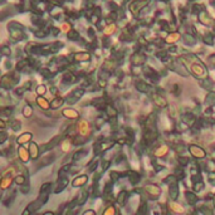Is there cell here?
Segmentation results:
<instances>
[{"label":"cell","instance_id":"cell-1","mask_svg":"<svg viewBox=\"0 0 215 215\" xmlns=\"http://www.w3.org/2000/svg\"><path fill=\"white\" fill-rule=\"evenodd\" d=\"M83 93H84V91H83L82 88H77V89L72 91V92L68 94V97H67V102H68V103H75V102L83 96Z\"/></svg>","mask_w":215,"mask_h":215},{"label":"cell","instance_id":"cell-2","mask_svg":"<svg viewBox=\"0 0 215 215\" xmlns=\"http://www.w3.org/2000/svg\"><path fill=\"white\" fill-rule=\"evenodd\" d=\"M78 131H80V135L83 136V137H88L91 131H89V126L84 120H81L78 122Z\"/></svg>","mask_w":215,"mask_h":215},{"label":"cell","instance_id":"cell-3","mask_svg":"<svg viewBox=\"0 0 215 215\" xmlns=\"http://www.w3.org/2000/svg\"><path fill=\"white\" fill-rule=\"evenodd\" d=\"M62 113H63L64 117H67V118H71V120H77L78 117H80L78 112L75 110H73V108H66V110H63Z\"/></svg>","mask_w":215,"mask_h":215},{"label":"cell","instance_id":"cell-4","mask_svg":"<svg viewBox=\"0 0 215 215\" xmlns=\"http://www.w3.org/2000/svg\"><path fill=\"white\" fill-rule=\"evenodd\" d=\"M29 156L33 160L38 159V156H39V147L34 142H30V145H29Z\"/></svg>","mask_w":215,"mask_h":215},{"label":"cell","instance_id":"cell-5","mask_svg":"<svg viewBox=\"0 0 215 215\" xmlns=\"http://www.w3.org/2000/svg\"><path fill=\"white\" fill-rule=\"evenodd\" d=\"M18 155H19V159H20V161H23V162H28V160H29V151L28 150H25L24 147H19L18 148Z\"/></svg>","mask_w":215,"mask_h":215},{"label":"cell","instance_id":"cell-6","mask_svg":"<svg viewBox=\"0 0 215 215\" xmlns=\"http://www.w3.org/2000/svg\"><path fill=\"white\" fill-rule=\"evenodd\" d=\"M88 181V178H87V175H81V176H78V178H75L74 180H73V183H72V185L74 186V187H78V186H83Z\"/></svg>","mask_w":215,"mask_h":215},{"label":"cell","instance_id":"cell-7","mask_svg":"<svg viewBox=\"0 0 215 215\" xmlns=\"http://www.w3.org/2000/svg\"><path fill=\"white\" fill-rule=\"evenodd\" d=\"M32 137H33V135H32L30 132H25V133L20 135V136H19V137L16 139V142H18L19 145H23V144L29 142V141L32 140Z\"/></svg>","mask_w":215,"mask_h":215},{"label":"cell","instance_id":"cell-8","mask_svg":"<svg viewBox=\"0 0 215 215\" xmlns=\"http://www.w3.org/2000/svg\"><path fill=\"white\" fill-rule=\"evenodd\" d=\"M37 105L41 107V108H43V110H48V108L50 107L49 102H48L45 98H43L42 96H38V97H37Z\"/></svg>","mask_w":215,"mask_h":215},{"label":"cell","instance_id":"cell-9","mask_svg":"<svg viewBox=\"0 0 215 215\" xmlns=\"http://www.w3.org/2000/svg\"><path fill=\"white\" fill-rule=\"evenodd\" d=\"M64 103V100L62 98V97H55V98L50 102V108L53 110H57V108H59Z\"/></svg>","mask_w":215,"mask_h":215},{"label":"cell","instance_id":"cell-10","mask_svg":"<svg viewBox=\"0 0 215 215\" xmlns=\"http://www.w3.org/2000/svg\"><path fill=\"white\" fill-rule=\"evenodd\" d=\"M59 140H61V136H55V137L50 141V142H48V144H45V145H43L42 146V148L43 150H49V148H53L55 145H58V142H59Z\"/></svg>","mask_w":215,"mask_h":215},{"label":"cell","instance_id":"cell-11","mask_svg":"<svg viewBox=\"0 0 215 215\" xmlns=\"http://www.w3.org/2000/svg\"><path fill=\"white\" fill-rule=\"evenodd\" d=\"M89 58H91V55L88 53H77V54H74V59L77 62H86V61L89 59Z\"/></svg>","mask_w":215,"mask_h":215},{"label":"cell","instance_id":"cell-12","mask_svg":"<svg viewBox=\"0 0 215 215\" xmlns=\"http://www.w3.org/2000/svg\"><path fill=\"white\" fill-rule=\"evenodd\" d=\"M11 183H13V179H11L10 176H5V178H3V180L0 181V189H3V190L8 189V187L11 185Z\"/></svg>","mask_w":215,"mask_h":215},{"label":"cell","instance_id":"cell-13","mask_svg":"<svg viewBox=\"0 0 215 215\" xmlns=\"http://www.w3.org/2000/svg\"><path fill=\"white\" fill-rule=\"evenodd\" d=\"M144 5H145V3H144V2H136V3H133V4L130 6V9L132 10V13H133V14H137V13H139V10H140V9H141Z\"/></svg>","mask_w":215,"mask_h":215},{"label":"cell","instance_id":"cell-14","mask_svg":"<svg viewBox=\"0 0 215 215\" xmlns=\"http://www.w3.org/2000/svg\"><path fill=\"white\" fill-rule=\"evenodd\" d=\"M71 141H72V140H69V139H66V140L62 141L61 147H62V151H63V152H68V151L71 150V145H72Z\"/></svg>","mask_w":215,"mask_h":215},{"label":"cell","instance_id":"cell-15","mask_svg":"<svg viewBox=\"0 0 215 215\" xmlns=\"http://www.w3.org/2000/svg\"><path fill=\"white\" fill-rule=\"evenodd\" d=\"M62 80H63L64 83H73V82L75 81V77H74L72 73H66V74L63 75Z\"/></svg>","mask_w":215,"mask_h":215},{"label":"cell","instance_id":"cell-16","mask_svg":"<svg viewBox=\"0 0 215 215\" xmlns=\"http://www.w3.org/2000/svg\"><path fill=\"white\" fill-rule=\"evenodd\" d=\"M10 127H11L13 131H19V130H20V127H22V123H20V121H18V120H11L10 121Z\"/></svg>","mask_w":215,"mask_h":215},{"label":"cell","instance_id":"cell-17","mask_svg":"<svg viewBox=\"0 0 215 215\" xmlns=\"http://www.w3.org/2000/svg\"><path fill=\"white\" fill-rule=\"evenodd\" d=\"M11 113H13V108L11 107H3V108H0V114H2V116L9 117Z\"/></svg>","mask_w":215,"mask_h":215},{"label":"cell","instance_id":"cell-18","mask_svg":"<svg viewBox=\"0 0 215 215\" xmlns=\"http://www.w3.org/2000/svg\"><path fill=\"white\" fill-rule=\"evenodd\" d=\"M32 114H33V108H32L30 106H25V107L23 108V116L28 118V117H30Z\"/></svg>","mask_w":215,"mask_h":215},{"label":"cell","instance_id":"cell-19","mask_svg":"<svg viewBox=\"0 0 215 215\" xmlns=\"http://www.w3.org/2000/svg\"><path fill=\"white\" fill-rule=\"evenodd\" d=\"M200 20H201L204 24H206V23H208L209 25H210V24H213V20H211V19H210V18H209V16H208L205 13H203V14L200 15Z\"/></svg>","mask_w":215,"mask_h":215},{"label":"cell","instance_id":"cell-20","mask_svg":"<svg viewBox=\"0 0 215 215\" xmlns=\"http://www.w3.org/2000/svg\"><path fill=\"white\" fill-rule=\"evenodd\" d=\"M86 153H87V151H86V150H78V151L74 153V156H73V160H77V159L82 157V156H84Z\"/></svg>","mask_w":215,"mask_h":215},{"label":"cell","instance_id":"cell-21","mask_svg":"<svg viewBox=\"0 0 215 215\" xmlns=\"http://www.w3.org/2000/svg\"><path fill=\"white\" fill-rule=\"evenodd\" d=\"M14 181H15L18 185H23V184H25V178L23 176V175H18V176L14 179Z\"/></svg>","mask_w":215,"mask_h":215},{"label":"cell","instance_id":"cell-22","mask_svg":"<svg viewBox=\"0 0 215 215\" xmlns=\"http://www.w3.org/2000/svg\"><path fill=\"white\" fill-rule=\"evenodd\" d=\"M45 92H47L45 86L42 84V86H38V87H37V93H38V96H44Z\"/></svg>","mask_w":215,"mask_h":215},{"label":"cell","instance_id":"cell-23","mask_svg":"<svg viewBox=\"0 0 215 215\" xmlns=\"http://www.w3.org/2000/svg\"><path fill=\"white\" fill-rule=\"evenodd\" d=\"M144 59H145V58H144L142 55H133V57H132V62H133V63H137V64H139V63H142Z\"/></svg>","mask_w":215,"mask_h":215},{"label":"cell","instance_id":"cell-24","mask_svg":"<svg viewBox=\"0 0 215 215\" xmlns=\"http://www.w3.org/2000/svg\"><path fill=\"white\" fill-rule=\"evenodd\" d=\"M179 38H180V35H179L178 33H172V34L167 38V42H170V43H171V42H175V41H178Z\"/></svg>","mask_w":215,"mask_h":215},{"label":"cell","instance_id":"cell-25","mask_svg":"<svg viewBox=\"0 0 215 215\" xmlns=\"http://www.w3.org/2000/svg\"><path fill=\"white\" fill-rule=\"evenodd\" d=\"M114 214H116V210H114V208H113V206L107 208V209H106V211L103 213V215H114Z\"/></svg>","mask_w":215,"mask_h":215},{"label":"cell","instance_id":"cell-26","mask_svg":"<svg viewBox=\"0 0 215 215\" xmlns=\"http://www.w3.org/2000/svg\"><path fill=\"white\" fill-rule=\"evenodd\" d=\"M6 140H8V133L4 132V131H2V132H0V144L5 142Z\"/></svg>","mask_w":215,"mask_h":215},{"label":"cell","instance_id":"cell-27","mask_svg":"<svg viewBox=\"0 0 215 215\" xmlns=\"http://www.w3.org/2000/svg\"><path fill=\"white\" fill-rule=\"evenodd\" d=\"M68 37H69L71 39H74V41H75V39H78V33L74 32V30H71L69 34H68Z\"/></svg>","mask_w":215,"mask_h":215},{"label":"cell","instance_id":"cell-28","mask_svg":"<svg viewBox=\"0 0 215 215\" xmlns=\"http://www.w3.org/2000/svg\"><path fill=\"white\" fill-rule=\"evenodd\" d=\"M113 30H114V25H110V27H108V28L105 30V33H106V34H112V33H113Z\"/></svg>","mask_w":215,"mask_h":215},{"label":"cell","instance_id":"cell-29","mask_svg":"<svg viewBox=\"0 0 215 215\" xmlns=\"http://www.w3.org/2000/svg\"><path fill=\"white\" fill-rule=\"evenodd\" d=\"M107 113L108 116H116V111L112 107H107Z\"/></svg>","mask_w":215,"mask_h":215},{"label":"cell","instance_id":"cell-30","mask_svg":"<svg viewBox=\"0 0 215 215\" xmlns=\"http://www.w3.org/2000/svg\"><path fill=\"white\" fill-rule=\"evenodd\" d=\"M41 73H42L44 77H48V75L50 74V72H49L48 69H41Z\"/></svg>","mask_w":215,"mask_h":215},{"label":"cell","instance_id":"cell-31","mask_svg":"<svg viewBox=\"0 0 215 215\" xmlns=\"http://www.w3.org/2000/svg\"><path fill=\"white\" fill-rule=\"evenodd\" d=\"M83 215H96V213L93 210H87V211L83 213Z\"/></svg>","mask_w":215,"mask_h":215},{"label":"cell","instance_id":"cell-32","mask_svg":"<svg viewBox=\"0 0 215 215\" xmlns=\"http://www.w3.org/2000/svg\"><path fill=\"white\" fill-rule=\"evenodd\" d=\"M2 50H3V53H4V54H9V53H10V52H9V49H8L6 47H4Z\"/></svg>","mask_w":215,"mask_h":215},{"label":"cell","instance_id":"cell-33","mask_svg":"<svg viewBox=\"0 0 215 215\" xmlns=\"http://www.w3.org/2000/svg\"><path fill=\"white\" fill-rule=\"evenodd\" d=\"M0 127H2V128H4V127H5V122H4L3 120H0Z\"/></svg>","mask_w":215,"mask_h":215},{"label":"cell","instance_id":"cell-34","mask_svg":"<svg viewBox=\"0 0 215 215\" xmlns=\"http://www.w3.org/2000/svg\"><path fill=\"white\" fill-rule=\"evenodd\" d=\"M43 215H54V214H53L52 211H47V213H44Z\"/></svg>","mask_w":215,"mask_h":215}]
</instances>
